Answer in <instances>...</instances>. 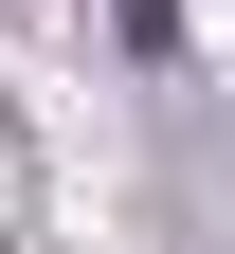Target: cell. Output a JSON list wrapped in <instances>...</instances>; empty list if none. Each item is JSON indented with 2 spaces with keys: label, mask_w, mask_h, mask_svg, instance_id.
<instances>
[{
  "label": "cell",
  "mask_w": 235,
  "mask_h": 254,
  "mask_svg": "<svg viewBox=\"0 0 235 254\" xmlns=\"http://www.w3.org/2000/svg\"><path fill=\"white\" fill-rule=\"evenodd\" d=\"M109 37L145 55V73H163V55H181V0H109Z\"/></svg>",
  "instance_id": "6da1fadb"
}]
</instances>
